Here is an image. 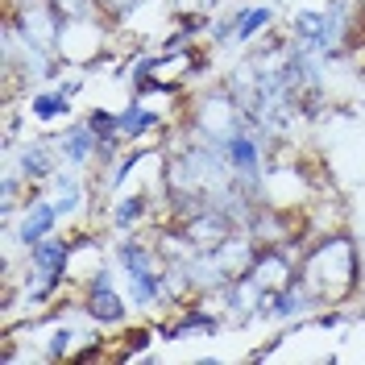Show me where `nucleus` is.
<instances>
[{
	"label": "nucleus",
	"mask_w": 365,
	"mask_h": 365,
	"mask_svg": "<svg viewBox=\"0 0 365 365\" xmlns=\"http://www.w3.org/2000/svg\"><path fill=\"white\" fill-rule=\"evenodd\" d=\"M291 42L316 50L324 58H344L365 42V4L361 0H319L295 4L287 17Z\"/></svg>",
	"instance_id": "7ed1b4c3"
},
{
	"label": "nucleus",
	"mask_w": 365,
	"mask_h": 365,
	"mask_svg": "<svg viewBox=\"0 0 365 365\" xmlns=\"http://www.w3.org/2000/svg\"><path fill=\"white\" fill-rule=\"evenodd\" d=\"M116 113H120V133H125V145H129V150L162 145V133H170L162 108H154L145 96H133V91H129V100H125Z\"/></svg>",
	"instance_id": "6e6552de"
},
{
	"label": "nucleus",
	"mask_w": 365,
	"mask_h": 365,
	"mask_svg": "<svg viewBox=\"0 0 365 365\" xmlns=\"http://www.w3.org/2000/svg\"><path fill=\"white\" fill-rule=\"evenodd\" d=\"M54 145H58L63 162L75 166V170H88V175H91V170L100 166V141H96V133L88 129V120H83V116L63 120V129H54Z\"/></svg>",
	"instance_id": "9d476101"
},
{
	"label": "nucleus",
	"mask_w": 365,
	"mask_h": 365,
	"mask_svg": "<svg viewBox=\"0 0 365 365\" xmlns=\"http://www.w3.org/2000/svg\"><path fill=\"white\" fill-rule=\"evenodd\" d=\"M299 278L319 299V307H344L357 299L361 287V262H357V237L349 228H332L307 241L299 257Z\"/></svg>",
	"instance_id": "f257e3e1"
},
{
	"label": "nucleus",
	"mask_w": 365,
	"mask_h": 365,
	"mask_svg": "<svg viewBox=\"0 0 365 365\" xmlns=\"http://www.w3.org/2000/svg\"><path fill=\"white\" fill-rule=\"evenodd\" d=\"M96 4H100V13H104L113 25H125V21L137 13V9L145 4V0H96Z\"/></svg>",
	"instance_id": "ddd939ff"
},
{
	"label": "nucleus",
	"mask_w": 365,
	"mask_h": 365,
	"mask_svg": "<svg viewBox=\"0 0 365 365\" xmlns=\"http://www.w3.org/2000/svg\"><path fill=\"white\" fill-rule=\"evenodd\" d=\"M344 228L353 237H365V182L353 191V204H344Z\"/></svg>",
	"instance_id": "f8f14e48"
},
{
	"label": "nucleus",
	"mask_w": 365,
	"mask_h": 365,
	"mask_svg": "<svg viewBox=\"0 0 365 365\" xmlns=\"http://www.w3.org/2000/svg\"><path fill=\"white\" fill-rule=\"evenodd\" d=\"M4 4H13V0H4Z\"/></svg>",
	"instance_id": "2eb2a0df"
},
{
	"label": "nucleus",
	"mask_w": 365,
	"mask_h": 365,
	"mask_svg": "<svg viewBox=\"0 0 365 365\" xmlns=\"http://www.w3.org/2000/svg\"><path fill=\"white\" fill-rule=\"evenodd\" d=\"M4 162H9V166L29 182V187H46V182L67 166L63 154H58V145H54V133H29V137H21L13 150H4Z\"/></svg>",
	"instance_id": "39448f33"
},
{
	"label": "nucleus",
	"mask_w": 365,
	"mask_h": 365,
	"mask_svg": "<svg viewBox=\"0 0 365 365\" xmlns=\"http://www.w3.org/2000/svg\"><path fill=\"white\" fill-rule=\"evenodd\" d=\"M4 17L17 25V34L29 38V42L46 46V50H58L63 46L67 17L58 13L54 0H13V4H4Z\"/></svg>",
	"instance_id": "423d86ee"
},
{
	"label": "nucleus",
	"mask_w": 365,
	"mask_h": 365,
	"mask_svg": "<svg viewBox=\"0 0 365 365\" xmlns=\"http://www.w3.org/2000/svg\"><path fill=\"white\" fill-rule=\"evenodd\" d=\"M158 204H166V187H125L104 204V220L113 232H141L150 225V216L158 212Z\"/></svg>",
	"instance_id": "0eeeda50"
},
{
	"label": "nucleus",
	"mask_w": 365,
	"mask_h": 365,
	"mask_svg": "<svg viewBox=\"0 0 365 365\" xmlns=\"http://www.w3.org/2000/svg\"><path fill=\"white\" fill-rule=\"evenodd\" d=\"M278 4H282V0H278Z\"/></svg>",
	"instance_id": "dca6fc26"
},
{
	"label": "nucleus",
	"mask_w": 365,
	"mask_h": 365,
	"mask_svg": "<svg viewBox=\"0 0 365 365\" xmlns=\"http://www.w3.org/2000/svg\"><path fill=\"white\" fill-rule=\"evenodd\" d=\"M316 312H324L319 307V299L307 291V282L303 278H291L287 287H278V291H270V299H266V307H262V319L266 324H303V319H312Z\"/></svg>",
	"instance_id": "1a4fd4ad"
},
{
	"label": "nucleus",
	"mask_w": 365,
	"mask_h": 365,
	"mask_svg": "<svg viewBox=\"0 0 365 365\" xmlns=\"http://www.w3.org/2000/svg\"><path fill=\"white\" fill-rule=\"evenodd\" d=\"M63 228H67V216L54 204V195L42 187L25 200L13 220H4V250H29V245H38L46 237L63 232Z\"/></svg>",
	"instance_id": "20e7f679"
},
{
	"label": "nucleus",
	"mask_w": 365,
	"mask_h": 365,
	"mask_svg": "<svg viewBox=\"0 0 365 365\" xmlns=\"http://www.w3.org/2000/svg\"><path fill=\"white\" fill-rule=\"evenodd\" d=\"M232 13H237V38H232V46H257L282 21L278 0H237Z\"/></svg>",
	"instance_id": "9b49d317"
},
{
	"label": "nucleus",
	"mask_w": 365,
	"mask_h": 365,
	"mask_svg": "<svg viewBox=\"0 0 365 365\" xmlns=\"http://www.w3.org/2000/svg\"><path fill=\"white\" fill-rule=\"evenodd\" d=\"M54 4H58V13H63L67 21H83V17H104L96 0H54Z\"/></svg>",
	"instance_id": "4468645a"
},
{
	"label": "nucleus",
	"mask_w": 365,
	"mask_h": 365,
	"mask_svg": "<svg viewBox=\"0 0 365 365\" xmlns=\"http://www.w3.org/2000/svg\"><path fill=\"white\" fill-rule=\"evenodd\" d=\"M116 270H120V287L133 303L137 316L158 319L170 312V287H166V257H162L154 232H113L108 241Z\"/></svg>",
	"instance_id": "f03ea898"
}]
</instances>
